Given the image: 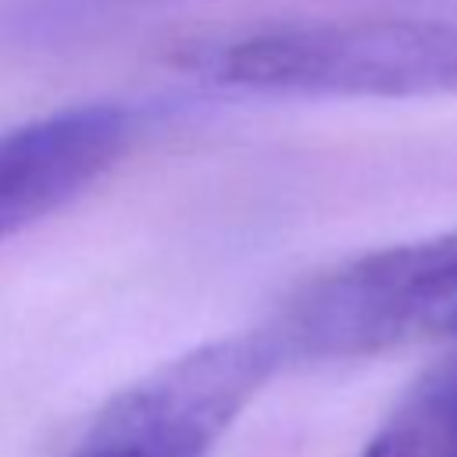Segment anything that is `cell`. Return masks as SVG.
Wrapping results in <instances>:
<instances>
[{"label":"cell","mask_w":457,"mask_h":457,"mask_svg":"<svg viewBox=\"0 0 457 457\" xmlns=\"http://www.w3.org/2000/svg\"><path fill=\"white\" fill-rule=\"evenodd\" d=\"M164 57L179 75L239 96H457V21L450 18H296L193 36Z\"/></svg>","instance_id":"1"},{"label":"cell","mask_w":457,"mask_h":457,"mask_svg":"<svg viewBox=\"0 0 457 457\" xmlns=\"http://www.w3.org/2000/svg\"><path fill=\"white\" fill-rule=\"evenodd\" d=\"M286 357L343 361L457 339V228L346 257L268 325Z\"/></svg>","instance_id":"2"},{"label":"cell","mask_w":457,"mask_h":457,"mask_svg":"<svg viewBox=\"0 0 457 457\" xmlns=\"http://www.w3.org/2000/svg\"><path fill=\"white\" fill-rule=\"evenodd\" d=\"M278 364L268 328L204 343L114 393L71 457H207Z\"/></svg>","instance_id":"3"},{"label":"cell","mask_w":457,"mask_h":457,"mask_svg":"<svg viewBox=\"0 0 457 457\" xmlns=\"http://www.w3.org/2000/svg\"><path fill=\"white\" fill-rule=\"evenodd\" d=\"M132 114L75 104L0 132V239L46 218L93 186L129 146Z\"/></svg>","instance_id":"4"},{"label":"cell","mask_w":457,"mask_h":457,"mask_svg":"<svg viewBox=\"0 0 457 457\" xmlns=\"http://www.w3.org/2000/svg\"><path fill=\"white\" fill-rule=\"evenodd\" d=\"M361 457H457V350L411 382Z\"/></svg>","instance_id":"5"}]
</instances>
